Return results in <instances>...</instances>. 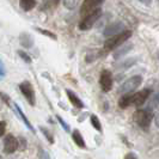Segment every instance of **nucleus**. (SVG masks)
Returning a JSON list of instances; mask_svg holds the SVG:
<instances>
[{"mask_svg":"<svg viewBox=\"0 0 159 159\" xmlns=\"http://www.w3.org/2000/svg\"><path fill=\"white\" fill-rule=\"evenodd\" d=\"M132 36V31L130 30H123V31L119 32L114 36H110L104 43V50L105 52H110L115 48L120 47L121 44H123L126 41Z\"/></svg>","mask_w":159,"mask_h":159,"instance_id":"obj_1","label":"nucleus"},{"mask_svg":"<svg viewBox=\"0 0 159 159\" xmlns=\"http://www.w3.org/2000/svg\"><path fill=\"white\" fill-rule=\"evenodd\" d=\"M153 119V112H152V108H147V109H141V110H136L134 114V121L136 122L138 126H140L143 129H147L148 126L151 125V121Z\"/></svg>","mask_w":159,"mask_h":159,"instance_id":"obj_2","label":"nucleus"},{"mask_svg":"<svg viewBox=\"0 0 159 159\" xmlns=\"http://www.w3.org/2000/svg\"><path fill=\"white\" fill-rule=\"evenodd\" d=\"M101 15H102L101 8H97L95 11H92V12H90L88 15H85V16L83 17L81 22L79 23V29L80 30H90L95 25L96 22L99 19Z\"/></svg>","mask_w":159,"mask_h":159,"instance_id":"obj_3","label":"nucleus"},{"mask_svg":"<svg viewBox=\"0 0 159 159\" xmlns=\"http://www.w3.org/2000/svg\"><path fill=\"white\" fill-rule=\"evenodd\" d=\"M143 83V77L141 75H133L132 78L127 79L120 88L121 93H128V92H133L135 89L140 86V84Z\"/></svg>","mask_w":159,"mask_h":159,"instance_id":"obj_4","label":"nucleus"},{"mask_svg":"<svg viewBox=\"0 0 159 159\" xmlns=\"http://www.w3.org/2000/svg\"><path fill=\"white\" fill-rule=\"evenodd\" d=\"M151 90L150 89H143L141 91L136 92V93H133L130 95V105H134V107H141L146 101L147 98L151 95Z\"/></svg>","mask_w":159,"mask_h":159,"instance_id":"obj_5","label":"nucleus"},{"mask_svg":"<svg viewBox=\"0 0 159 159\" xmlns=\"http://www.w3.org/2000/svg\"><path fill=\"white\" fill-rule=\"evenodd\" d=\"M104 2V0H84L81 8H80V15L81 17H84L85 15H88L90 12L95 11L97 8H99V6Z\"/></svg>","mask_w":159,"mask_h":159,"instance_id":"obj_6","label":"nucleus"},{"mask_svg":"<svg viewBox=\"0 0 159 159\" xmlns=\"http://www.w3.org/2000/svg\"><path fill=\"white\" fill-rule=\"evenodd\" d=\"M99 84L101 88L104 92H109L112 88V75L110 71L108 70H103L101 72V77H99Z\"/></svg>","mask_w":159,"mask_h":159,"instance_id":"obj_7","label":"nucleus"},{"mask_svg":"<svg viewBox=\"0 0 159 159\" xmlns=\"http://www.w3.org/2000/svg\"><path fill=\"white\" fill-rule=\"evenodd\" d=\"M19 89L23 96L26 98V101L30 103V105H35V91L31 84L29 81H24L19 85Z\"/></svg>","mask_w":159,"mask_h":159,"instance_id":"obj_8","label":"nucleus"},{"mask_svg":"<svg viewBox=\"0 0 159 159\" xmlns=\"http://www.w3.org/2000/svg\"><path fill=\"white\" fill-rule=\"evenodd\" d=\"M18 143H19V141L17 140L15 136L11 135V134L7 135L5 138V140H4V152L6 154L15 153L17 151V148H18Z\"/></svg>","mask_w":159,"mask_h":159,"instance_id":"obj_9","label":"nucleus"},{"mask_svg":"<svg viewBox=\"0 0 159 159\" xmlns=\"http://www.w3.org/2000/svg\"><path fill=\"white\" fill-rule=\"evenodd\" d=\"M123 30H125L123 23H121V22H115V23H112V24H109V25L104 29L103 34H104V36L110 37V36H114V35L123 31Z\"/></svg>","mask_w":159,"mask_h":159,"instance_id":"obj_10","label":"nucleus"},{"mask_svg":"<svg viewBox=\"0 0 159 159\" xmlns=\"http://www.w3.org/2000/svg\"><path fill=\"white\" fill-rule=\"evenodd\" d=\"M19 43L24 48H31L34 46V39L30 34L28 32H22L19 36Z\"/></svg>","mask_w":159,"mask_h":159,"instance_id":"obj_11","label":"nucleus"},{"mask_svg":"<svg viewBox=\"0 0 159 159\" xmlns=\"http://www.w3.org/2000/svg\"><path fill=\"white\" fill-rule=\"evenodd\" d=\"M66 92H67V96H68L70 102H71L74 107H77V108H79V109H83V108H84V103L81 102V99H80L79 97L75 95L73 91H71V90H66Z\"/></svg>","mask_w":159,"mask_h":159,"instance_id":"obj_12","label":"nucleus"},{"mask_svg":"<svg viewBox=\"0 0 159 159\" xmlns=\"http://www.w3.org/2000/svg\"><path fill=\"white\" fill-rule=\"evenodd\" d=\"M121 46H122V44H121ZM132 49H133V44H132V43L122 46L120 49H117V50L114 53V59H115V60H119V59H121L123 55H126L128 52H129V50H132Z\"/></svg>","mask_w":159,"mask_h":159,"instance_id":"obj_13","label":"nucleus"},{"mask_svg":"<svg viewBox=\"0 0 159 159\" xmlns=\"http://www.w3.org/2000/svg\"><path fill=\"white\" fill-rule=\"evenodd\" d=\"M72 139L73 141L77 143V146H79L80 148H84L85 147V141H84V138L81 136L80 132L78 129H74V132L72 133Z\"/></svg>","mask_w":159,"mask_h":159,"instance_id":"obj_14","label":"nucleus"},{"mask_svg":"<svg viewBox=\"0 0 159 159\" xmlns=\"http://www.w3.org/2000/svg\"><path fill=\"white\" fill-rule=\"evenodd\" d=\"M19 6L23 11H31L36 6V0H19Z\"/></svg>","mask_w":159,"mask_h":159,"instance_id":"obj_15","label":"nucleus"},{"mask_svg":"<svg viewBox=\"0 0 159 159\" xmlns=\"http://www.w3.org/2000/svg\"><path fill=\"white\" fill-rule=\"evenodd\" d=\"M129 105H130V93L128 92V93H125L120 98L119 107L121 109H127Z\"/></svg>","mask_w":159,"mask_h":159,"instance_id":"obj_16","label":"nucleus"},{"mask_svg":"<svg viewBox=\"0 0 159 159\" xmlns=\"http://www.w3.org/2000/svg\"><path fill=\"white\" fill-rule=\"evenodd\" d=\"M15 107H16L17 114H18V115H19V116L22 117V120H23V121H24V123H25V126H26V127L29 128V129H30L31 132H34V127H32V126H31V123L29 122V120H28V117H26V116L24 115V112H23V110L20 109V107H19L18 104H16Z\"/></svg>","mask_w":159,"mask_h":159,"instance_id":"obj_17","label":"nucleus"},{"mask_svg":"<svg viewBox=\"0 0 159 159\" xmlns=\"http://www.w3.org/2000/svg\"><path fill=\"white\" fill-rule=\"evenodd\" d=\"M80 1L81 0H64V6L67 10H74L75 7H78Z\"/></svg>","mask_w":159,"mask_h":159,"instance_id":"obj_18","label":"nucleus"},{"mask_svg":"<svg viewBox=\"0 0 159 159\" xmlns=\"http://www.w3.org/2000/svg\"><path fill=\"white\" fill-rule=\"evenodd\" d=\"M91 125L93 126L95 129H97L98 132L102 130V126H101V122H99V119L96 116V115H91Z\"/></svg>","mask_w":159,"mask_h":159,"instance_id":"obj_19","label":"nucleus"},{"mask_svg":"<svg viewBox=\"0 0 159 159\" xmlns=\"http://www.w3.org/2000/svg\"><path fill=\"white\" fill-rule=\"evenodd\" d=\"M17 54L20 56V57L23 59L25 62H28V64H31V57L28 55L25 52H23V50H18V52H17Z\"/></svg>","mask_w":159,"mask_h":159,"instance_id":"obj_20","label":"nucleus"},{"mask_svg":"<svg viewBox=\"0 0 159 159\" xmlns=\"http://www.w3.org/2000/svg\"><path fill=\"white\" fill-rule=\"evenodd\" d=\"M56 119H57V121L60 122V125L62 126V128H64V129L66 130V132H70V130H71V128H70V126H68V125L66 123V121H65V120L62 119L61 116H59V115H57V116H56Z\"/></svg>","mask_w":159,"mask_h":159,"instance_id":"obj_21","label":"nucleus"},{"mask_svg":"<svg viewBox=\"0 0 159 159\" xmlns=\"http://www.w3.org/2000/svg\"><path fill=\"white\" fill-rule=\"evenodd\" d=\"M37 31L41 32L42 35H46V36H48V37H50L52 40H56V36H55V34H53V32H50V31H48V30H43V29H37Z\"/></svg>","mask_w":159,"mask_h":159,"instance_id":"obj_22","label":"nucleus"},{"mask_svg":"<svg viewBox=\"0 0 159 159\" xmlns=\"http://www.w3.org/2000/svg\"><path fill=\"white\" fill-rule=\"evenodd\" d=\"M40 129L42 130V132H43V134H44V136H47V139L49 140V143H54V139H53V135H52V134L49 133V130H48V129H46L44 127H40Z\"/></svg>","mask_w":159,"mask_h":159,"instance_id":"obj_23","label":"nucleus"},{"mask_svg":"<svg viewBox=\"0 0 159 159\" xmlns=\"http://www.w3.org/2000/svg\"><path fill=\"white\" fill-rule=\"evenodd\" d=\"M136 62V59L134 57V59H130V60H128V61H126V62H123V65L121 66V68L123 67V68H128V67H130V66H133V65Z\"/></svg>","mask_w":159,"mask_h":159,"instance_id":"obj_24","label":"nucleus"},{"mask_svg":"<svg viewBox=\"0 0 159 159\" xmlns=\"http://www.w3.org/2000/svg\"><path fill=\"white\" fill-rule=\"evenodd\" d=\"M6 130V122L5 121H0V136H2L5 134Z\"/></svg>","mask_w":159,"mask_h":159,"instance_id":"obj_25","label":"nucleus"},{"mask_svg":"<svg viewBox=\"0 0 159 159\" xmlns=\"http://www.w3.org/2000/svg\"><path fill=\"white\" fill-rule=\"evenodd\" d=\"M6 74V70H5V65L0 60V78H4Z\"/></svg>","mask_w":159,"mask_h":159,"instance_id":"obj_26","label":"nucleus"},{"mask_svg":"<svg viewBox=\"0 0 159 159\" xmlns=\"http://www.w3.org/2000/svg\"><path fill=\"white\" fill-rule=\"evenodd\" d=\"M0 96H1V98H2L4 101H5V103L7 104V105H10V103H8V102H10V98H8V97H6V96L4 95L2 92H0Z\"/></svg>","mask_w":159,"mask_h":159,"instance_id":"obj_27","label":"nucleus"},{"mask_svg":"<svg viewBox=\"0 0 159 159\" xmlns=\"http://www.w3.org/2000/svg\"><path fill=\"white\" fill-rule=\"evenodd\" d=\"M40 157H43V158H49V154H47V153H42V151L40 150Z\"/></svg>","mask_w":159,"mask_h":159,"instance_id":"obj_28","label":"nucleus"},{"mask_svg":"<svg viewBox=\"0 0 159 159\" xmlns=\"http://www.w3.org/2000/svg\"><path fill=\"white\" fill-rule=\"evenodd\" d=\"M126 158H136V156L134 153H128L127 156H126Z\"/></svg>","mask_w":159,"mask_h":159,"instance_id":"obj_29","label":"nucleus"},{"mask_svg":"<svg viewBox=\"0 0 159 159\" xmlns=\"http://www.w3.org/2000/svg\"><path fill=\"white\" fill-rule=\"evenodd\" d=\"M139 1H141V2L146 4V5H150V4L152 2V0H139Z\"/></svg>","mask_w":159,"mask_h":159,"instance_id":"obj_30","label":"nucleus"}]
</instances>
